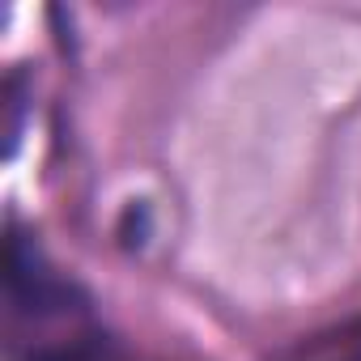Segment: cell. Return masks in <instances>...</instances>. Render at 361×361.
I'll list each match as a JSON object with an SVG mask.
<instances>
[{"label":"cell","instance_id":"obj_1","mask_svg":"<svg viewBox=\"0 0 361 361\" xmlns=\"http://www.w3.org/2000/svg\"><path fill=\"white\" fill-rule=\"evenodd\" d=\"M5 285H9V302L18 314H35V319H51V314H68L81 310L85 293L60 276H51L39 255L22 243L9 238V259H5Z\"/></svg>","mask_w":361,"mask_h":361}]
</instances>
